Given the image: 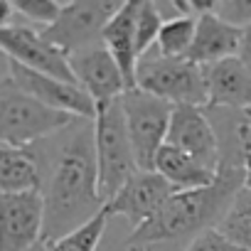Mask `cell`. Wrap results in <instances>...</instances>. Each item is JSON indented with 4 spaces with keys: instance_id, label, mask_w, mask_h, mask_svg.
<instances>
[{
    "instance_id": "4fadbf2b",
    "label": "cell",
    "mask_w": 251,
    "mask_h": 251,
    "mask_svg": "<svg viewBox=\"0 0 251 251\" xmlns=\"http://www.w3.org/2000/svg\"><path fill=\"white\" fill-rule=\"evenodd\" d=\"M209 108L246 111L251 106V74L239 57H229L204 67Z\"/></svg>"
},
{
    "instance_id": "ac0fdd59",
    "label": "cell",
    "mask_w": 251,
    "mask_h": 251,
    "mask_svg": "<svg viewBox=\"0 0 251 251\" xmlns=\"http://www.w3.org/2000/svg\"><path fill=\"white\" fill-rule=\"evenodd\" d=\"M195 30H197V18L195 15H177L163 23V30L158 35V42L153 50H158L160 57L168 59H180L187 57L192 40H195Z\"/></svg>"
},
{
    "instance_id": "484cf974",
    "label": "cell",
    "mask_w": 251,
    "mask_h": 251,
    "mask_svg": "<svg viewBox=\"0 0 251 251\" xmlns=\"http://www.w3.org/2000/svg\"><path fill=\"white\" fill-rule=\"evenodd\" d=\"M13 15H15L13 0H0V30H3V27H10Z\"/></svg>"
},
{
    "instance_id": "2e32d148",
    "label": "cell",
    "mask_w": 251,
    "mask_h": 251,
    "mask_svg": "<svg viewBox=\"0 0 251 251\" xmlns=\"http://www.w3.org/2000/svg\"><path fill=\"white\" fill-rule=\"evenodd\" d=\"M153 170L158 175H163L177 192L207 187L217 177V170L202 165L197 158H192V155H187V153H182V151H177L168 143L155 155V168Z\"/></svg>"
},
{
    "instance_id": "83f0119b",
    "label": "cell",
    "mask_w": 251,
    "mask_h": 251,
    "mask_svg": "<svg viewBox=\"0 0 251 251\" xmlns=\"http://www.w3.org/2000/svg\"><path fill=\"white\" fill-rule=\"evenodd\" d=\"M241 118H244V123L249 126V128H251V106H249L246 111H241Z\"/></svg>"
},
{
    "instance_id": "e0dca14e",
    "label": "cell",
    "mask_w": 251,
    "mask_h": 251,
    "mask_svg": "<svg viewBox=\"0 0 251 251\" xmlns=\"http://www.w3.org/2000/svg\"><path fill=\"white\" fill-rule=\"evenodd\" d=\"M40 190V165L32 148L0 143V197Z\"/></svg>"
},
{
    "instance_id": "30bf717a",
    "label": "cell",
    "mask_w": 251,
    "mask_h": 251,
    "mask_svg": "<svg viewBox=\"0 0 251 251\" xmlns=\"http://www.w3.org/2000/svg\"><path fill=\"white\" fill-rule=\"evenodd\" d=\"M165 143L197 158L202 165H207L212 170L219 168L222 146H219V136L214 131V123L204 108L175 106Z\"/></svg>"
},
{
    "instance_id": "ba28073f",
    "label": "cell",
    "mask_w": 251,
    "mask_h": 251,
    "mask_svg": "<svg viewBox=\"0 0 251 251\" xmlns=\"http://www.w3.org/2000/svg\"><path fill=\"white\" fill-rule=\"evenodd\" d=\"M45 200L40 190L0 197V251H27L42 241Z\"/></svg>"
},
{
    "instance_id": "8992f818",
    "label": "cell",
    "mask_w": 251,
    "mask_h": 251,
    "mask_svg": "<svg viewBox=\"0 0 251 251\" xmlns=\"http://www.w3.org/2000/svg\"><path fill=\"white\" fill-rule=\"evenodd\" d=\"M123 3H113V0H79V3H64L59 18L50 25L42 27V37L64 52L67 57L91 50L103 45V30L108 20L121 10Z\"/></svg>"
},
{
    "instance_id": "7a4b0ae2",
    "label": "cell",
    "mask_w": 251,
    "mask_h": 251,
    "mask_svg": "<svg viewBox=\"0 0 251 251\" xmlns=\"http://www.w3.org/2000/svg\"><path fill=\"white\" fill-rule=\"evenodd\" d=\"M94 143H96V168H99V195L106 204L138 170L121 99L96 106Z\"/></svg>"
},
{
    "instance_id": "5bb4252c",
    "label": "cell",
    "mask_w": 251,
    "mask_h": 251,
    "mask_svg": "<svg viewBox=\"0 0 251 251\" xmlns=\"http://www.w3.org/2000/svg\"><path fill=\"white\" fill-rule=\"evenodd\" d=\"M239 42H241L239 25L224 20L217 10L204 13L197 18V30H195V40L187 52V59L200 67H209L214 62L236 57Z\"/></svg>"
},
{
    "instance_id": "d4e9b609",
    "label": "cell",
    "mask_w": 251,
    "mask_h": 251,
    "mask_svg": "<svg viewBox=\"0 0 251 251\" xmlns=\"http://www.w3.org/2000/svg\"><path fill=\"white\" fill-rule=\"evenodd\" d=\"M236 57L241 59V64H244V67L249 69V74H251V23L241 27V42H239Z\"/></svg>"
},
{
    "instance_id": "9a60e30c",
    "label": "cell",
    "mask_w": 251,
    "mask_h": 251,
    "mask_svg": "<svg viewBox=\"0 0 251 251\" xmlns=\"http://www.w3.org/2000/svg\"><path fill=\"white\" fill-rule=\"evenodd\" d=\"M136 15H138V3L128 0L123 3L121 10L108 20L103 30V47L111 52L116 59L126 86L136 89V74H138V47H136Z\"/></svg>"
},
{
    "instance_id": "6da1fadb",
    "label": "cell",
    "mask_w": 251,
    "mask_h": 251,
    "mask_svg": "<svg viewBox=\"0 0 251 251\" xmlns=\"http://www.w3.org/2000/svg\"><path fill=\"white\" fill-rule=\"evenodd\" d=\"M30 148L37 155L40 192L45 200L42 241H54L103 209L99 195L94 118H74L67 128Z\"/></svg>"
},
{
    "instance_id": "7c38bea8",
    "label": "cell",
    "mask_w": 251,
    "mask_h": 251,
    "mask_svg": "<svg viewBox=\"0 0 251 251\" xmlns=\"http://www.w3.org/2000/svg\"><path fill=\"white\" fill-rule=\"evenodd\" d=\"M69 67H72L76 86L84 89L86 96L96 106L116 101V99H121L126 91H128L116 59L111 57V52L103 45L72 54L69 57Z\"/></svg>"
},
{
    "instance_id": "f546056e",
    "label": "cell",
    "mask_w": 251,
    "mask_h": 251,
    "mask_svg": "<svg viewBox=\"0 0 251 251\" xmlns=\"http://www.w3.org/2000/svg\"><path fill=\"white\" fill-rule=\"evenodd\" d=\"M128 251H153V249H146V246H128Z\"/></svg>"
},
{
    "instance_id": "44dd1931",
    "label": "cell",
    "mask_w": 251,
    "mask_h": 251,
    "mask_svg": "<svg viewBox=\"0 0 251 251\" xmlns=\"http://www.w3.org/2000/svg\"><path fill=\"white\" fill-rule=\"evenodd\" d=\"M163 15L155 3H138V15H136V47H138V59L146 57L163 30Z\"/></svg>"
},
{
    "instance_id": "ffe728a7",
    "label": "cell",
    "mask_w": 251,
    "mask_h": 251,
    "mask_svg": "<svg viewBox=\"0 0 251 251\" xmlns=\"http://www.w3.org/2000/svg\"><path fill=\"white\" fill-rule=\"evenodd\" d=\"M106 224H108V212L101 209L94 219H89L79 229H74L54 241H47V246H50V251H96L101 244V236L106 231Z\"/></svg>"
},
{
    "instance_id": "7402d4cb",
    "label": "cell",
    "mask_w": 251,
    "mask_h": 251,
    "mask_svg": "<svg viewBox=\"0 0 251 251\" xmlns=\"http://www.w3.org/2000/svg\"><path fill=\"white\" fill-rule=\"evenodd\" d=\"M62 5H64V3H57V0H13L15 13H20V15H25L27 20L40 23V25H45V27H50V25L59 18Z\"/></svg>"
},
{
    "instance_id": "4316f807",
    "label": "cell",
    "mask_w": 251,
    "mask_h": 251,
    "mask_svg": "<svg viewBox=\"0 0 251 251\" xmlns=\"http://www.w3.org/2000/svg\"><path fill=\"white\" fill-rule=\"evenodd\" d=\"M244 187L251 190V158H244Z\"/></svg>"
},
{
    "instance_id": "f1b7e54d",
    "label": "cell",
    "mask_w": 251,
    "mask_h": 251,
    "mask_svg": "<svg viewBox=\"0 0 251 251\" xmlns=\"http://www.w3.org/2000/svg\"><path fill=\"white\" fill-rule=\"evenodd\" d=\"M27 251H50V246H47V241H40V244H35V246L27 249Z\"/></svg>"
},
{
    "instance_id": "5b68a950",
    "label": "cell",
    "mask_w": 251,
    "mask_h": 251,
    "mask_svg": "<svg viewBox=\"0 0 251 251\" xmlns=\"http://www.w3.org/2000/svg\"><path fill=\"white\" fill-rule=\"evenodd\" d=\"M126 126H128V136L133 143L138 170H153L155 155L165 146L170 118H173V103L143 91L131 89L121 96Z\"/></svg>"
},
{
    "instance_id": "603a6c76",
    "label": "cell",
    "mask_w": 251,
    "mask_h": 251,
    "mask_svg": "<svg viewBox=\"0 0 251 251\" xmlns=\"http://www.w3.org/2000/svg\"><path fill=\"white\" fill-rule=\"evenodd\" d=\"M182 251H244V249L231 244L219 229H207L200 236H195Z\"/></svg>"
},
{
    "instance_id": "3957f363",
    "label": "cell",
    "mask_w": 251,
    "mask_h": 251,
    "mask_svg": "<svg viewBox=\"0 0 251 251\" xmlns=\"http://www.w3.org/2000/svg\"><path fill=\"white\" fill-rule=\"evenodd\" d=\"M76 116L47 108L27 91H23L13 76H0V143L30 148L57 131L67 128Z\"/></svg>"
},
{
    "instance_id": "52a82bcc",
    "label": "cell",
    "mask_w": 251,
    "mask_h": 251,
    "mask_svg": "<svg viewBox=\"0 0 251 251\" xmlns=\"http://www.w3.org/2000/svg\"><path fill=\"white\" fill-rule=\"evenodd\" d=\"M175 192L177 190L155 170H136L131 180L103 204V209L108 217H123L133 229H138L153 219Z\"/></svg>"
},
{
    "instance_id": "9c48e42d",
    "label": "cell",
    "mask_w": 251,
    "mask_h": 251,
    "mask_svg": "<svg viewBox=\"0 0 251 251\" xmlns=\"http://www.w3.org/2000/svg\"><path fill=\"white\" fill-rule=\"evenodd\" d=\"M0 52L8 54L10 62H18L27 69L76 84L69 67V57L57 47H52L42 37V32L30 25H10L0 30Z\"/></svg>"
},
{
    "instance_id": "277c9868",
    "label": "cell",
    "mask_w": 251,
    "mask_h": 251,
    "mask_svg": "<svg viewBox=\"0 0 251 251\" xmlns=\"http://www.w3.org/2000/svg\"><path fill=\"white\" fill-rule=\"evenodd\" d=\"M136 89H143L173 106H195L207 108V79L204 67L190 62L187 57L168 59L148 52L138 62Z\"/></svg>"
},
{
    "instance_id": "cb8c5ba5",
    "label": "cell",
    "mask_w": 251,
    "mask_h": 251,
    "mask_svg": "<svg viewBox=\"0 0 251 251\" xmlns=\"http://www.w3.org/2000/svg\"><path fill=\"white\" fill-rule=\"evenodd\" d=\"M217 13L224 20L244 27V25L251 23V0H239V3H219L217 5Z\"/></svg>"
},
{
    "instance_id": "8fae6325",
    "label": "cell",
    "mask_w": 251,
    "mask_h": 251,
    "mask_svg": "<svg viewBox=\"0 0 251 251\" xmlns=\"http://www.w3.org/2000/svg\"><path fill=\"white\" fill-rule=\"evenodd\" d=\"M10 76L23 91H27L32 99H37L47 108H54V111L76 116V118H94L96 116V103L76 84L62 81L57 76H50V74H42L35 69H27L18 62H10Z\"/></svg>"
},
{
    "instance_id": "d6986e66",
    "label": "cell",
    "mask_w": 251,
    "mask_h": 251,
    "mask_svg": "<svg viewBox=\"0 0 251 251\" xmlns=\"http://www.w3.org/2000/svg\"><path fill=\"white\" fill-rule=\"evenodd\" d=\"M217 229L231 244L241 246L244 251H251V190L249 187H244L234 197L229 212L222 217Z\"/></svg>"
}]
</instances>
